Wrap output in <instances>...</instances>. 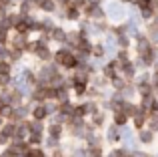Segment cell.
Instances as JSON below:
<instances>
[{"mask_svg":"<svg viewBox=\"0 0 158 157\" xmlns=\"http://www.w3.org/2000/svg\"><path fill=\"white\" fill-rule=\"evenodd\" d=\"M26 157H42V151H40V149H30L26 153Z\"/></svg>","mask_w":158,"mask_h":157,"instance_id":"cell-1","label":"cell"},{"mask_svg":"<svg viewBox=\"0 0 158 157\" xmlns=\"http://www.w3.org/2000/svg\"><path fill=\"white\" fill-rule=\"evenodd\" d=\"M10 73V67L6 63H0V75H8Z\"/></svg>","mask_w":158,"mask_h":157,"instance_id":"cell-2","label":"cell"},{"mask_svg":"<svg viewBox=\"0 0 158 157\" xmlns=\"http://www.w3.org/2000/svg\"><path fill=\"white\" fill-rule=\"evenodd\" d=\"M34 117H36V119H42V117H44V109H42V107H38V109L34 111Z\"/></svg>","mask_w":158,"mask_h":157,"instance_id":"cell-3","label":"cell"},{"mask_svg":"<svg viewBox=\"0 0 158 157\" xmlns=\"http://www.w3.org/2000/svg\"><path fill=\"white\" fill-rule=\"evenodd\" d=\"M4 40H6V30H2V28H0V44H2Z\"/></svg>","mask_w":158,"mask_h":157,"instance_id":"cell-4","label":"cell"},{"mask_svg":"<svg viewBox=\"0 0 158 157\" xmlns=\"http://www.w3.org/2000/svg\"><path fill=\"white\" fill-rule=\"evenodd\" d=\"M0 111H2V99H0Z\"/></svg>","mask_w":158,"mask_h":157,"instance_id":"cell-5","label":"cell"}]
</instances>
